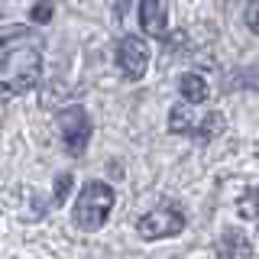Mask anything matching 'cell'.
I'll return each instance as SVG.
<instances>
[{"instance_id": "6da1fadb", "label": "cell", "mask_w": 259, "mask_h": 259, "mask_svg": "<svg viewBox=\"0 0 259 259\" xmlns=\"http://www.w3.org/2000/svg\"><path fill=\"white\" fill-rule=\"evenodd\" d=\"M42 39L20 42L0 52V84H7L13 94H23L39 84V71H42V52H39Z\"/></svg>"}, {"instance_id": "7a4b0ae2", "label": "cell", "mask_w": 259, "mask_h": 259, "mask_svg": "<svg viewBox=\"0 0 259 259\" xmlns=\"http://www.w3.org/2000/svg\"><path fill=\"white\" fill-rule=\"evenodd\" d=\"M113 201H117V194H113L110 185L104 182H88L84 188L78 191V201H75V227L84 233H94L101 230L104 224H107L110 210H113Z\"/></svg>"}, {"instance_id": "3957f363", "label": "cell", "mask_w": 259, "mask_h": 259, "mask_svg": "<svg viewBox=\"0 0 259 259\" xmlns=\"http://www.w3.org/2000/svg\"><path fill=\"white\" fill-rule=\"evenodd\" d=\"M185 230V214L178 210L175 204H162V207H152L149 214H143L136 221V233L143 240H165V237H175V233Z\"/></svg>"}, {"instance_id": "277c9868", "label": "cell", "mask_w": 259, "mask_h": 259, "mask_svg": "<svg viewBox=\"0 0 259 259\" xmlns=\"http://www.w3.org/2000/svg\"><path fill=\"white\" fill-rule=\"evenodd\" d=\"M59 133L62 143L71 156H81L88 149V140H91V117L84 113V107H65L59 110Z\"/></svg>"}, {"instance_id": "5b68a950", "label": "cell", "mask_w": 259, "mask_h": 259, "mask_svg": "<svg viewBox=\"0 0 259 259\" xmlns=\"http://www.w3.org/2000/svg\"><path fill=\"white\" fill-rule=\"evenodd\" d=\"M117 65L123 71V78L140 81L146 75V68H149V46L140 36H123L117 46Z\"/></svg>"}, {"instance_id": "8992f818", "label": "cell", "mask_w": 259, "mask_h": 259, "mask_svg": "<svg viewBox=\"0 0 259 259\" xmlns=\"http://www.w3.org/2000/svg\"><path fill=\"white\" fill-rule=\"evenodd\" d=\"M140 26L152 39L165 36L168 32V0H140Z\"/></svg>"}, {"instance_id": "52a82bcc", "label": "cell", "mask_w": 259, "mask_h": 259, "mask_svg": "<svg viewBox=\"0 0 259 259\" xmlns=\"http://www.w3.org/2000/svg\"><path fill=\"white\" fill-rule=\"evenodd\" d=\"M217 259H253V243L240 230H224L217 237Z\"/></svg>"}, {"instance_id": "ba28073f", "label": "cell", "mask_w": 259, "mask_h": 259, "mask_svg": "<svg viewBox=\"0 0 259 259\" xmlns=\"http://www.w3.org/2000/svg\"><path fill=\"white\" fill-rule=\"evenodd\" d=\"M178 91L188 104H204L207 101V81L198 75V71H188V75H182L178 81Z\"/></svg>"}, {"instance_id": "9c48e42d", "label": "cell", "mask_w": 259, "mask_h": 259, "mask_svg": "<svg viewBox=\"0 0 259 259\" xmlns=\"http://www.w3.org/2000/svg\"><path fill=\"white\" fill-rule=\"evenodd\" d=\"M168 133H194V117L188 104H175L168 113Z\"/></svg>"}, {"instance_id": "30bf717a", "label": "cell", "mask_w": 259, "mask_h": 259, "mask_svg": "<svg viewBox=\"0 0 259 259\" xmlns=\"http://www.w3.org/2000/svg\"><path fill=\"white\" fill-rule=\"evenodd\" d=\"M224 126H227L224 113H207V117L201 120L198 126H194V133H198V140H201V143H207V140H214V136H221V133H224Z\"/></svg>"}, {"instance_id": "8fae6325", "label": "cell", "mask_w": 259, "mask_h": 259, "mask_svg": "<svg viewBox=\"0 0 259 259\" xmlns=\"http://www.w3.org/2000/svg\"><path fill=\"white\" fill-rule=\"evenodd\" d=\"M237 210H240V217H246V221H259V188L243 191L240 201H237Z\"/></svg>"}, {"instance_id": "7c38bea8", "label": "cell", "mask_w": 259, "mask_h": 259, "mask_svg": "<svg viewBox=\"0 0 259 259\" xmlns=\"http://www.w3.org/2000/svg\"><path fill=\"white\" fill-rule=\"evenodd\" d=\"M29 16H32L36 23H49V20H52V4H49V0H36Z\"/></svg>"}, {"instance_id": "4fadbf2b", "label": "cell", "mask_w": 259, "mask_h": 259, "mask_svg": "<svg viewBox=\"0 0 259 259\" xmlns=\"http://www.w3.org/2000/svg\"><path fill=\"white\" fill-rule=\"evenodd\" d=\"M68 191H71V175L65 172V175H59V182H55V198H52V204H62V201L68 198Z\"/></svg>"}, {"instance_id": "5bb4252c", "label": "cell", "mask_w": 259, "mask_h": 259, "mask_svg": "<svg viewBox=\"0 0 259 259\" xmlns=\"http://www.w3.org/2000/svg\"><path fill=\"white\" fill-rule=\"evenodd\" d=\"M243 20H246V26L259 36V0H249V4H246V13H243Z\"/></svg>"}, {"instance_id": "9a60e30c", "label": "cell", "mask_w": 259, "mask_h": 259, "mask_svg": "<svg viewBox=\"0 0 259 259\" xmlns=\"http://www.w3.org/2000/svg\"><path fill=\"white\" fill-rule=\"evenodd\" d=\"M246 84L259 88V65H256V68H249V71H246Z\"/></svg>"}]
</instances>
